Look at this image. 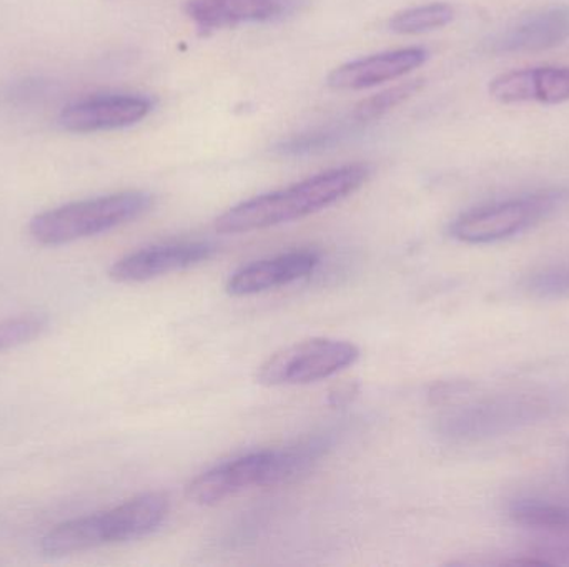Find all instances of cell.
Returning a JSON list of instances; mask_svg holds the SVG:
<instances>
[{"label":"cell","instance_id":"cell-10","mask_svg":"<svg viewBox=\"0 0 569 567\" xmlns=\"http://www.w3.org/2000/svg\"><path fill=\"white\" fill-rule=\"evenodd\" d=\"M307 0H189L187 16L203 30L273 22L300 12Z\"/></svg>","mask_w":569,"mask_h":567},{"label":"cell","instance_id":"cell-17","mask_svg":"<svg viewBox=\"0 0 569 567\" xmlns=\"http://www.w3.org/2000/svg\"><path fill=\"white\" fill-rule=\"evenodd\" d=\"M50 318L43 313H23L0 322V353L20 348L39 340L49 330Z\"/></svg>","mask_w":569,"mask_h":567},{"label":"cell","instance_id":"cell-16","mask_svg":"<svg viewBox=\"0 0 569 567\" xmlns=\"http://www.w3.org/2000/svg\"><path fill=\"white\" fill-rule=\"evenodd\" d=\"M453 19L455 9L450 3L433 2L395 13L388 27L391 32L401 33V36H417V33L441 29Z\"/></svg>","mask_w":569,"mask_h":567},{"label":"cell","instance_id":"cell-2","mask_svg":"<svg viewBox=\"0 0 569 567\" xmlns=\"http://www.w3.org/2000/svg\"><path fill=\"white\" fill-rule=\"evenodd\" d=\"M328 449V438L313 436L283 448L237 456L193 478L187 498L196 505L213 506L247 489L290 485L310 473Z\"/></svg>","mask_w":569,"mask_h":567},{"label":"cell","instance_id":"cell-8","mask_svg":"<svg viewBox=\"0 0 569 567\" xmlns=\"http://www.w3.org/2000/svg\"><path fill=\"white\" fill-rule=\"evenodd\" d=\"M150 97L137 93H102L76 100L60 110V129L70 133L110 132L137 125L152 112Z\"/></svg>","mask_w":569,"mask_h":567},{"label":"cell","instance_id":"cell-5","mask_svg":"<svg viewBox=\"0 0 569 567\" xmlns=\"http://www.w3.org/2000/svg\"><path fill=\"white\" fill-rule=\"evenodd\" d=\"M553 409L541 393H503L458 406L440 422V433L457 442H480L518 432L547 418Z\"/></svg>","mask_w":569,"mask_h":567},{"label":"cell","instance_id":"cell-7","mask_svg":"<svg viewBox=\"0 0 569 567\" xmlns=\"http://www.w3.org/2000/svg\"><path fill=\"white\" fill-rule=\"evenodd\" d=\"M360 358V348L351 342L311 338L273 353L257 369V383L263 386H297L331 378L350 368Z\"/></svg>","mask_w":569,"mask_h":567},{"label":"cell","instance_id":"cell-18","mask_svg":"<svg viewBox=\"0 0 569 567\" xmlns=\"http://www.w3.org/2000/svg\"><path fill=\"white\" fill-rule=\"evenodd\" d=\"M421 87H423V80H408V82L390 87V89L383 90V92L377 93V95L370 97V99L361 100L355 107L353 119L361 123L381 119L390 110L401 105L405 100L420 92Z\"/></svg>","mask_w":569,"mask_h":567},{"label":"cell","instance_id":"cell-3","mask_svg":"<svg viewBox=\"0 0 569 567\" xmlns=\"http://www.w3.org/2000/svg\"><path fill=\"white\" fill-rule=\"evenodd\" d=\"M169 509V498L163 493H143L107 512L59 523L42 536L39 549L46 558L60 559L102 546L137 541L157 531Z\"/></svg>","mask_w":569,"mask_h":567},{"label":"cell","instance_id":"cell-20","mask_svg":"<svg viewBox=\"0 0 569 567\" xmlns=\"http://www.w3.org/2000/svg\"><path fill=\"white\" fill-rule=\"evenodd\" d=\"M49 90L50 83L46 80L23 79L3 87L0 97H2L3 102L10 103V105H23V103L27 105V103L37 102V100L47 97Z\"/></svg>","mask_w":569,"mask_h":567},{"label":"cell","instance_id":"cell-21","mask_svg":"<svg viewBox=\"0 0 569 567\" xmlns=\"http://www.w3.org/2000/svg\"><path fill=\"white\" fill-rule=\"evenodd\" d=\"M337 133H313V135H301L298 139H290L280 145V152L287 155H297V153L313 152V150L327 149L331 143L337 142Z\"/></svg>","mask_w":569,"mask_h":567},{"label":"cell","instance_id":"cell-15","mask_svg":"<svg viewBox=\"0 0 569 567\" xmlns=\"http://www.w3.org/2000/svg\"><path fill=\"white\" fill-rule=\"evenodd\" d=\"M517 525L555 536H569V505L548 499L521 498L510 505Z\"/></svg>","mask_w":569,"mask_h":567},{"label":"cell","instance_id":"cell-9","mask_svg":"<svg viewBox=\"0 0 569 567\" xmlns=\"http://www.w3.org/2000/svg\"><path fill=\"white\" fill-rule=\"evenodd\" d=\"M216 246L209 242H170L146 246L117 260L109 269L116 283H146L170 273L192 269L212 259Z\"/></svg>","mask_w":569,"mask_h":567},{"label":"cell","instance_id":"cell-14","mask_svg":"<svg viewBox=\"0 0 569 567\" xmlns=\"http://www.w3.org/2000/svg\"><path fill=\"white\" fill-rule=\"evenodd\" d=\"M569 40V7L555 6L525 17L493 42L498 53L541 52Z\"/></svg>","mask_w":569,"mask_h":567},{"label":"cell","instance_id":"cell-13","mask_svg":"<svg viewBox=\"0 0 569 567\" xmlns=\"http://www.w3.org/2000/svg\"><path fill=\"white\" fill-rule=\"evenodd\" d=\"M428 52L420 47L390 50L377 55L363 57L353 62L337 67L328 75V87L335 90H365L378 83L397 80L411 70L423 65Z\"/></svg>","mask_w":569,"mask_h":567},{"label":"cell","instance_id":"cell-1","mask_svg":"<svg viewBox=\"0 0 569 567\" xmlns=\"http://www.w3.org/2000/svg\"><path fill=\"white\" fill-rule=\"evenodd\" d=\"M370 175V166L353 163L318 173L287 189L263 193L222 213L216 222L217 232L240 235L305 219L347 199L360 190Z\"/></svg>","mask_w":569,"mask_h":567},{"label":"cell","instance_id":"cell-12","mask_svg":"<svg viewBox=\"0 0 569 567\" xmlns=\"http://www.w3.org/2000/svg\"><path fill=\"white\" fill-rule=\"evenodd\" d=\"M490 95L507 105L525 102L557 105L568 102L569 67H535L501 73L491 80Z\"/></svg>","mask_w":569,"mask_h":567},{"label":"cell","instance_id":"cell-22","mask_svg":"<svg viewBox=\"0 0 569 567\" xmlns=\"http://www.w3.org/2000/svg\"><path fill=\"white\" fill-rule=\"evenodd\" d=\"M355 389L351 388V385L338 386L335 392L330 393V403L333 406H341L345 403H350L355 396Z\"/></svg>","mask_w":569,"mask_h":567},{"label":"cell","instance_id":"cell-19","mask_svg":"<svg viewBox=\"0 0 569 567\" xmlns=\"http://www.w3.org/2000/svg\"><path fill=\"white\" fill-rule=\"evenodd\" d=\"M528 292L547 298L569 296V265L550 266L535 272L525 282Z\"/></svg>","mask_w":569,"mask_h":567},{"label":"cell","instance_id":"cell-11","mask_svg":"<svg viewBox=\"0 0 569 567\" xmlns=\"http://www.w3.org/2000/svg\"><path fill=\"white\" fill-rule=\"evenodd\" d=\"M318 263L320 259L317 253L305 250L260 260L237 270L227 282V293L236 298H242L270 292L310 275Z\"/></svg>","mask_w":569,"mask_h":567},{"label":"cell","instance_id":"cell-6","mask_svg":"<svg viewBox=\"0 0 569 567\" xmlns=\"http://www.w3.org/2000/svg\"><path fill=\"white\" fill-rule=\"evenodd\" d=\"M569 199L568 190H543L475 206L451 222L450 235L468 245H487L520 235L557 212Z\"/></svg>","mask_w":569,"mask_h":567},{"label":"cell","instance_id":"cell-4","mask_svg":"<svg viewBox=\"0 0 569 567\" xmlns=\"http://www.w3.org/2000/svg\"><path fill=\"white\" fill-rule=\"evenodd\" d=\"M153 196L143 190L77 200L37 213L30 219V239L42 246H62L112 232L146 215Z\"/></svg>","mask_w":569,"mask_h":567}]
</instances>
